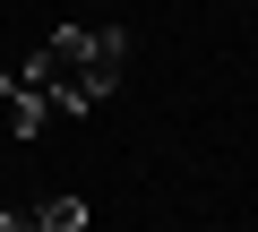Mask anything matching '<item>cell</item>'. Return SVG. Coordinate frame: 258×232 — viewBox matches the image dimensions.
Here are the masks:
<instances>
[{
    "mask_svg": "<svg viewBox=\"0 0 258 232\" xmlns=\"http://www.w3.org/2000/svg\"><path fill=\"white\" fill-rule=\"evenodd\" d=\"M18 223H35V232H86V206L78 198H43V206H18Z\"/></svg>",
    "mask_w": 258,
    "mask_h": 232,
    "instance_id": "cell-3",
    "label": "cell"
},
{
    "mask_svg": "<svg viewBox=\"0 0 258 232\" xmlns=\"http://www.w3.org/2000/svg\"><path fill=\"white\" fill-rule=\"evenodd\" d=\"M0 95H9V121H18V138H35V129L52 121V95H43L35 78H18V69H9V78H0Z\"/></svg>",
    "mask_w": 258,
    "mask_h": 232,
    "instance_id": "cell-2",
    "label": "cell"
},
{
    "mask_svg": "<svg viewBox=\"0 0 258 232\" xmlns=\"http://www.w3.org/2000/svg\"><path fill=\"white\" fill-rule=\"evenodd\" d=\"M129 69V35L120 26H60L35 60H18V78H35L52 95V112H95Z\"/></svg>",
    "mask_w": 258,
    "mask_h": 232,
    "instance_id": "cell-1",
    "label": "cell"
}]
</instances>
